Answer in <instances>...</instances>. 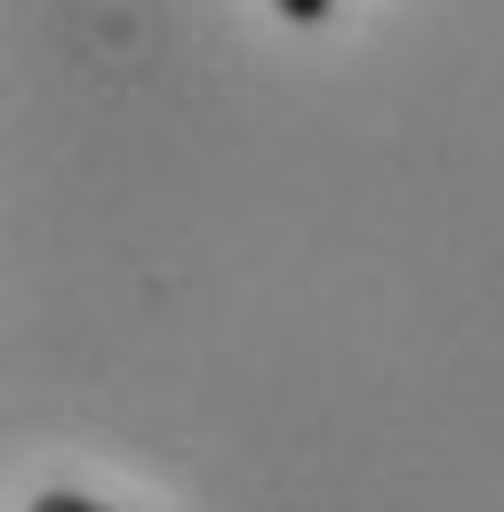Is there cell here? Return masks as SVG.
<instances>
[{"mask_svg": "<svg viewBox=\"0 0 504 512\" xmlns=\"http://www.w3.org/2000/svg\"><path fill=\"white\" fill-rule=\"evenodd\" d=\"M24 512H112V504H96V496H72V488H48V496H32Z\"/></svg>", "mask_w": 504, "mask_h": 512, "instance_id": "cell-1", "label": "cell"}, {"mask_svg": "<svg viewBox=\"0 0 504 512\" xmlns=\"http://www.w3.org/2000/svg\"><path fill=\"white\" fill-rule=\"evenodd\" d=\"M272 8H280V24H328L336 0H272Z\"/></svg>", "mask_w": 504, "mask_h": 512, "instance_id": "cell-2", "label": "cell"}]
</instances>
